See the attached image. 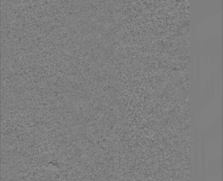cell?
I'll return each instance as SVG.
<instances>
[{"label":"cell","mask_w":223,"mask_h":181,"mask_svg":"<svg viewBox=\"0 0 223 181\" xmlns=\"http://www.w3.org/2000/svg\"><path fill=\"white\" fill-rule=\"evenodd\" d=\"M208 53H209V48H208V43L206 38L205 39L203 42V47H202V54H203V60L205 62H207L208 58Z\"/></svg>","instance_id":"obj_1"}]
</instances>
